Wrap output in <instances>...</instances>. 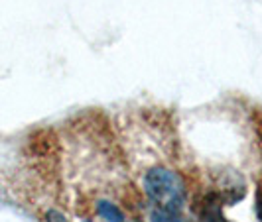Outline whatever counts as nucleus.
<instances>
[{"mask_svg": "<svg viewBox=\"0 0 262 222\" xmlns=\"http://www.w3.org/2000/svg\"><path fill=\"white\" fill-rule=\"evenodd\" d=\"M223 203L225 199L221 193H213V195L205 196L201 203V212H199L203 222H231L225 218Z\"/></svg>", "mask_w": 262, "mask_h": 222, "instance_id": "2", "label": "nucleus"}, {"mask_svg": "<svg viewBox=\"0 0 262 222\" xmlns=\"http://www.w3.org/2000/svg\"><path fill=\"white\" fill-rule=\"evenodd\" d=\"M97 214L106 222H124V214L115 203L111 201H99L97 203Z\"/></svg>", "mask_w": 262, "mask_h": 222, "instance_id": "3", "label": "nucleus"}, {"mask_svg": "<svg viewBox=\"0 0 262 222\" xmlns=\"http://www.w3.org/2000/svg\"><path fill=\"white\" fill-rule=\"evenodd\" d=\"M83 222H91V220H83Z\"/></svg>", "mask_w": 262, "mask_h": 222, "instance_id": "7", "label": "nucleus"}, {"mask_svg": "<svg viewBox=\"0 0 262 222\" xmlns=\"http://www.w3.org/2000/svg\"><path fill=\"white\" fill-rule=\"evenodd\" d=\"M142 189L150 203L156 205L158 210H166L171 214H180L187 201L184 179L164 165H156L146 171L142 179Z\"/></svg>", "mask_w": 262, "mask_h": 222, "instance_id": "1", "label": "nucleus"}, {"mask_svg": "<svg viewBox=\"0 0 262 222\" xmlns=\"http://www.w3.org/2000/svg\"><path fill=\"white\" fill-rule=\"evenodd\" d=\"M256 210H258V218L262 220V195L258 196V205H256Z\"/></svg>", "mask_w": 262, "mask_h": 222, "instance_id": "6", "label": "nucleus"}, {"mask_svg": "<svg viewBox=\"0 0 262 222\" xmlns=\"http://www.w3.org/2000/svg\"><path fill=\"white\" fill-rule=\"evenodd\" d=\"M150 222H185V220L180 218V214H171V212L156 209L152 212V216H150Z\"/></svg>", "mask_w": 262, "mask_h": 222, "instance_id": "4", "label": "nucleus"}, {"mask_svg": "<svg viewBox=\"0 0 262 222\" xmlns=\"http://www.w3.org/2000/svg\"><path fill=\"white\" fill-rule=\"evenodd\" d=\"M46 220L48 222H69L66 216H63V212H59L57 209L48 210V212H46Z\"/></svg>", "mask_w": 262, "mask_h": 222, "instance_id": "5", "label": "nucleus"}]
</instances>
